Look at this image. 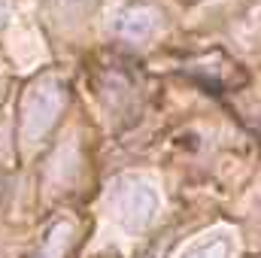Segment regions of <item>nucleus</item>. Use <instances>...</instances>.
<instances>
[{
	"mask_svg": "<svg viewBox=\"0 0 261 258\" xmlns=\"http://www.w3.org/2000/svg\"><path fill=\"white\" fill-rule=\"evenodd\" d=\"M67 100V88L61 79L46 76L31 85V91L21 100V140L34 146L40 137H46L49 128L58 122Z\"/></svg>",
	"mask_w": 261,
	"mask_h": 258,
	"instance_id": "obj_1",
	"label": "nucleus"
},
{
	"mask_svg": "<svg viewBox=\"0 0 261 258\" xmlns=\"http://www.w3.org/2000/svg\"><path fill=\"white\" fill-rule=\"evenodd\" d=\"M113 207L119 222L128 231H143L158 210V194L152 186L140 183V179H119L113 189Z\"/></svg>",
	"mask_w": 261,
	"mask_h": 258,
	"instance_id": "obj_2",
	"label": "nucleus"
},
{
	"mask_svg": "<svg viewBox=\"0 0 261 258\" xmlns=\"http://www.w3.org/2000/svg\"><path fill=\"white\" fill-rule=\"evenodd\" d=\"M161 24H164V9L161 6H155L149 0H134L119 12L116 34L128 43H146L158 34Z\"/></svg>",
	"mask_w": 261,
	"mask_h": 258,
	"instance_id": "obj_3",
	"label": "nucleus"
},
{
	"mask_svg": "<svg viewBox=\"0 0 261 258\" xmlns=\"http://www.w3.org/2000/svg\"><path fill=\"white\" fill-rule=\"evenodd\" d=\"M70 240H73V222H55L49 228V234L43 237L37 258H64Z\"/></svg>",
	"mask_w": 261,
	"mask_h": 258,
	"instance_id": "obj_4",
	"label": "nucleus"
},
{
	"mask_svg": "<svg viewBox=\"0 0 261 258\" xmlns=\"http://www.w3.org/2000/svg\"><path fill=\"white\" fill-rule=\"evenodd\" d=\"M228 252H231L228 240H225V237H216V240H210V243H203V246L192 249L186 258H228Z\"/></svg>",
	"mask_w": 261,
	"mask_h": 258,
	"instance_id": "obj_5",
	"label": "nucleus"
},
{
	"mask_svg": "<svg viewBox=\"0 0 261 258\" xmlns=\"http://www.w3.org/2000/svg\"><path fill=\"white\" fill-rule=\"evenodd\" d=\"M88 0H58V6L61 9H67V12H76V9H82Z\"/></svg>",
	"mask_w": 261,
	"mask_h": 258,
	"instance_id": "obj_6",
	"label": "nucleus"
}]
</instances>
